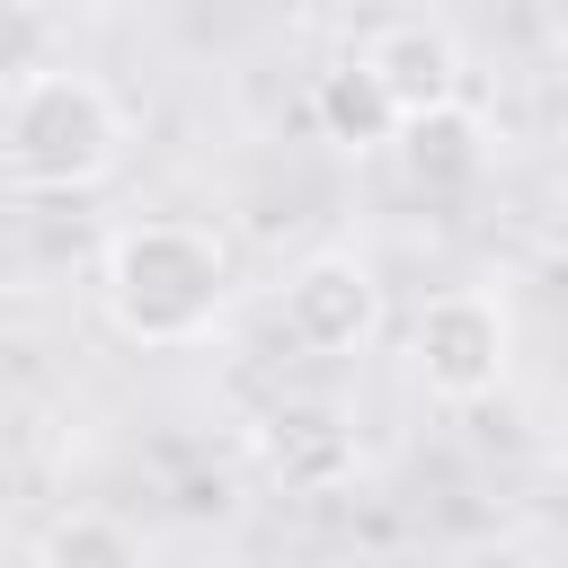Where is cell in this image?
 <instances>
[{"instance_id":"4","label":"cell","mask_w":568,"mask_h":568,"mask_svg":"<svg viewBox=\"0 0 568 568\" xmlns=\"http://www.w3.org/2000/svg\"><path fill=\"white\" fill-rule=\"evenodd\" d=\"M275 311H284V337H293L302 355H355V346H373V328H382V275H373L355 248H311V257L284 275Z\"/></svg>"},{"instance_id":"9","label":"cell","mask_w":568,"mask_h":568,"mask_svg":"<svg viewBox=\"0 0 568 568\" xmlns=\"http://www.w3.org/2000/svg\"><path fill=\"white\" fill-rule=\"evenodd\" d=\"M27 568H151V550H142L133 524H115L98 506H71V515H53L36 532V559Z\"/></svg>"},{"instance_id":"2","label":"cell","mask_w":568,"mask_h":568,"mask_svg":"<svg viewBox=\"0 0 568 568\" xmlns=\"http://www.w3.org/2000/svg\"><path fill=\"white\" fill-rule=\"evenodd\" d=\"M124 160V106L98 71L71 62H27L0 106V169L18 195H80L115 178Z\"/></svg>"},{"instance_id":"3","label":"cell","mask_w":568,"mask_h":568,"mask_svg":"<svg viewBox=\"0 0 568 568\" xmlns=\"http://www.w3.org/2000/svg\"><path fill=\"white\" fill-rule=\"evenodd\" d=\"M408 364H417V390L435 408H479L506 390L515 373V311L497 284H444L426 293L417 328H408Z\"/></svg>"},{"instance_id":"6","label":"cell","mask_w":568,"mask_h":568,"mask_svg":"<svg viewBox=\"0 0 568 568\" xmlns=\"http://www.w3.org/2000/svg\"><path fill=\"white\" fill-rule=\"evenodd\" d=\"M257 462H266V479H284L293 497H328V488H346V479H355L364 444H355L328 408H293V417H266Z\"/></svg>"},{"instance_id":"10","label":"cell","mask_w":568,"mask_h":568,"mask_svg":"<svg viewBox=\"0 0 568 568\" xmlns=\"http://www.w3.org/2000/svg\"><path fill=\"white\" fill-rule=\"evenodd\" d=\"M541 36H550V53L568 62V0H541Z\"/></svg>"},{"instance_id":"8","label":"cell","mask_w":568,"mask_h":568,"mask_svg":"<svg viewBox=\"0 0 568 568\" xmlns=\"http://www.w3.org/2000/svg\"><path fill=\"white\" fill-rule=\"evenodd\" d=\"M311 124H320L337 151H355V160H364V151H399V124H408V115H399V98L373 80V62H364V53H346L337 71H320V80H311Z\"/></svg>"},{"instance_id":"7","label":"cell","mask_w":568,"mask_h":568,"mask_svg":"<svg viewBox=\"0 0 568 568\" xmlns=\"http://www.w3.org/2000/svg\"><path fill=\"white\" fill-rule=\"evenodd\" d=\"M399 169L417 195H462L488 178V115L479 106H435L399 124Z\"/></svg>"},{"instance_id":"5","label":"cell","mask_w":568,"mask_h":568,"mask_svg":"<svg viewBox=\"0 0 568 568\" xmlns=\"http://www.w3.org/2000/svg\"><path fill=\"white\" fill-rule=\"evenodd\" d=\"M373 80L399 98V115H435V106H462V44L426 18H390L373 44H364Z\"/></svg>"},{"instance_id":"1","label":"cell","mask_w":568,"mask_h":568,"mask_svg":"<svg viewBox=\"0 0 568 568\" xmlns=\"http://www.w3.org/2000/svg\"><path fill=\"white\" fill-rule=\"evenodd\" d=\"M98 302H106V328L142 355L204 346L231 311V240L213 222H178V213L124 222L98 257Z\"/></svg>"}]
</instances>
